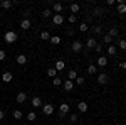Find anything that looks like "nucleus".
Here are the masks:
<instances>
[{
	"label": "nucleus",
	"mask_w": 126,
	"mask_h": 125,
	"mask_svg": "<svg viewBox=\"0 0 126 125\" xmlns=\"http://www.w3.org/2000/svg\"><path fill=\"white\" fill-rule=\"evenodd\" d=\"M78 108H79V112H81V113H86V112H87V103H86V101H79Z\"/></svg>",
	"instance_id": "14"
},
{
	"label": "nucleus",
	"mask_w": 126,
	"mask_h": 125,
	"mask_svg": "<svg viewBox=\"0 0 126 125\" xmlns=\"http://www.w3.org/2000/svg\"><path fill=\"white\" fill-rule=\"evenodd\" d=\"M116 12L119 14V15H125V14H126V3H125V0H118Z\"/></svg>",
	"instance_id": "2"
},
{
	"label": "nucleus",
	"mask_w": 126,
	"mask_h": 125,
	"mask_svg": "<svg viewBox=\"0 0 126 125\" xmlns=\"http://www.w3.org/2000/svg\"><path fill=\"white\" fill-rule=\"evenodd\" d=\"M49 41H50V42H52L54 46H57V44H61V37H59V36H52V37L49 39Z\"/></svg>",
	"instance_id": "27"
},
{
	"label": "nucleus",
	"mask_w": 126,
	"mask_h": 125,
	"mask_svg": "<svg viewBox=\"0 0 126 125\" xmlns=\"http://www.w3.org/2000/svg\"><path fill=\"white\" fill-rule=\"evenodd\" d=\"M3 117H5V112H3V110H0V120H3Z\"/></svg>",
	"instance_id": "43"
},
{
	"label": "nucleus",
	"mask_w": 126,
	"mask_h": 125,
	"mask_svg": "<svg viewBox=\"0 0 126 125\" xmlns=\"http://www.w3.org/2000/svg\"><path fill=\"white\" fill-rule=\"evenodd\" d=\"M71 48H72L74 52H81V49H82V42H81V41H74Z\"/></svg>",
	"instance_id": "9"
},
{
	"label": "nucleus",
	"mask_w": 126,
	"mask_h": 125,
	"mask_svg": "<svg viewBox=\"0 0 126 125\" xmlns=\"http://www.w3.org/2000/svg\"><path fill=\"white\" fill-rule=\"evenodd\" d=\"M76 20H78V15H74V14H71V15H69V22H71V24H74Z\"/></svg>",
	"instance_id": "39"
},
{
	"label": "nucleus",
	"mask_w": 126,
	"mask_h": 125,
	"mask_svg": "<svg viewBox=\"0 0 126 125\" xmlns=\"http://www.w3.org/2000/svg\"><path fill=\"white\" fill-rule=\"evenodd\" d=\"M84 81H86V79H84L82 76H78L76 79H74V83H76V85H79V86H82V85H84Z\"/></svg>",
	"instance_id": "31"
},
{
	"label": "nucleus",
	"mask_w": 126,
	"mask_h": 125,
	"mask_svg": "<svg viewBox=\"0 0 126 125\" xmlns=\"http://www.w3.org/2000/svg\"><path fill=\"white\" fill-rule=\"evenodd\" d=\"M108 64V58L106 56H101V58L97 59V66H101V68H104Z\"/></svg>",
	"instance_id": "19"
},
{
	"label": "nucleus",
	"mask_w": 126,
	"mask_h": 125,
	"mask_svg": "<svg viewBox=\"0 0 126 125\" xmlns=\"http://www.w3.org/2000/svg\"><path fill=\"white\" fill-rule=\"evenodd\" d=\"M14 5H17V2H10V0H2V2H0V7H2V9H10V7H14Z\"/></svg>",
	"instance_id": "6"
},
{
	"label": "nucleus",
	"mask_w": 126,
	"mask_h": 125,
	"mask_svg": "<svg viewBox=\"0 0 126 125\" xmlns=\"http://www.w3.org/2000/svg\"><path fill=\"white\" fill-rule=\"evenodd\" d=\"M69 9H71V12H72V14L76 15L79 10H81V7H79V3H71V7H69Z\"/></svg>",
	"instance_id": "22"
},
{
	"label": "nucleus",
	"mask_w": 126,
	"mask_h": 125,
	"mask_svg": "<svg viewBox=\"0 0 126 125\" xmlns=\"http://www.w3.org/2000/svg\"><path fill=\"white\" fill-rule=\"evenodd\" d=\"M97 83H99V85H108V83H109V76H108L106 73L97 75Z\"/></svg>",
	"instance_id": "4"
},
{
	"label": "nucleus",
	"mask_w": 126,
	"mask_h": 125,
	"mask_svg": "<svg viewBox=\"0 0 126 125\" xmlns=\"http://www.w3.org/2000/svg\"><path fill=\"white\" fill-rule=\"evenodd\" d=\"M62 86H64V90H66V91H72V88H74V81L66 79V81H62Z\"/></svg>",
	"instance_id": "11"
},
{
	"label": "nucleus",
	"mask_w": 126,
	"mask_h": 125,
	"mask_svg": "<svg viewBox=\"0 0 126 125\" xmlns=\"http://www.w3.org/2000/svg\"><path fill=\"white\" fill-rule=\"evenodd\" d=\"M20 27L24 30H27V29H30V20L29 19H24L22 22H20Z\"/></svg>",
	"instance_id": "18"
},
{
	"label": "nucleus",
	"mask_w": 126,
	"mask_h": 125,
	"mask_svg": "<svg viewBox=\"0 0 126 125\" xmlns=\"http://www.w3.org/2000/svg\"><path fill=\"white\" fill-rule=\"evenodd\" d=\"M40 39H42V41H47V39H50V36H49L47 30H42V32H40Z\"/></svg>",
	"instance_id": "32"
},
{
	"label": "nucleus",
	"mask_w": 126,
	"mask_h": 125,
	"mask_svg": "<svg viewBox=\"0 0 126 125\" xmlns=\"http://www.w3.org/2000/svg\"><path fill=\"white\" fill-rule=\"evenodd\" d=\"M32 106H34V108H39V106H42V100H40L39 96H34V98H32Z\"/></svg>",
	"instance_id": "13"
},
{
	"label": "nucleus",
	"mask_w": 126,
	"mask_h": 125,
	"mask_svg": "<svg viewBox=\"0 0 126 125\" xmlns=\"http://www.w3.org/2000/svg\"><path fill=\"white\" fill-rule=\"evenodd\" d=\"M78 118H79V117L76 115V113H72V115L69 117V122H71V124H76V122H78Z\"/></svg>",
	"instance_id": "34"
},
{
	"label": "nucleus",
	"mask_w": 126,
	"mask_h": 125,
	"mask_svg": "<svg viewBox=\"0 0 126 125\" xmlns=\"http://www.w3.org/2000/svg\"><path fill=\"white\" fill-rule=\"evenodd\" d=\"M50 15H52V10H49V9H46L42 12V17H50Z\"/></svg>",
	"instance_id": "37"
},
{
	"label": "nucleus",
	"mask_w": 126,
	"mask_h": 125,
	"mask_svg": "<svg viewBox=\"0 0 126 125\" xmlns=\"http://www.w3.org/2000/svg\"><path fill=\"white\" fill-rule=\"evenodd\" d=\"M64 22V15L62 14H54V17H52V24L54 25H61Z\"/></svg>",
	"instance_id": "5"
},
{
	"label": "nucleus",
	"mask_w": 126,
	"mask_h": 125,
	"mask_svg": "<svg viewBox=\"0 0 126 125\" xmlns=\"http://www.w3.org/2000/svg\"><path fill=\"white\" fill-rule=\"evenodd\" d=\"M52 83H54V86H61V85H62V79H61V78H54V81H52Z\"/></svg>",
	"instance_id": "35"
},
{
	"label": "nucleus",
	"mask_w": 126,
	"mask_h": 125,
	"mask_svg": "<svg viewBox=\"0 0 126 125\" xmlns=\"http://www.w3.org/2000/svg\"><path fill=\"white\" fill-rule=\"evenodd\" d=\"M118 48L123 49V51H126V41L125 39H118Z\"/></svg>",
	"instance_id": "26"
},
{
	"label": "nucleus",
	"mask_w": 126,
	"mask_h": 125,
	"mask_svg": "<svg viewBox=\"0 0 126 125\" xmlns=\"http://www.w3.org/2000/svg\"><path fill=\"white\" fill-rule=\"evenodd\" d=\"M94 49H96V52H101V51H103V46H101V44H97Z\"/></svg>",
	"instance_id": "41"
},
{
	"label": "nucleus",
	"mask_w": 126,
	"mask_h": 125,
	"mask_svg": "<svg viewBox=\"0 0 126 125\" xmlns=\"http://www.w3.org/2000/svg\"><path fill=\"white\" fill-rule=\"evenodd\" d=\"M56 71H62V69H64V68H66V63H64V61H61V59H59L57 63H56Z\"/></svg>",
	"instance_id": "20"
},
{
	"label": "nucleus",
	"mask_w": 126,
	"mask_h": 125,
	"mask_svg": "<svg viewBox=\"0 0 126 125\" xmlns=\"http://www.w3.org/2000/svg\"><path fill=\"white\" fill-rule=\"evenodd\" d=\"M103 42H104V44H108V46H109V44H111V42H113V37H109V36H108V34H104V36H103Z\"/></svg>",
	"instance_id": "29"
},
{
	"label": "nucleus",
	"mask_w": 126,
	"mask_h": 125,
	"mask_svg": "<svg viewBox=\"0 0 126 125\" xmlns=\"http://www.w3.org/2000/svg\"><path fill=\"white\" fill-rule=\"evenodd\" d=\"M69 113V105L67 103H62L59 106V118H64V117Z\"/></svg>",
	"instance_id": "3"
},
{
	"label": "nucleus",
	"mask_w": 126,
	"mask_h": 125,
	"mask_svg": "<svg viewBox=\"0 0 126 125\" xmlns=\"http://www.w3.org/2000/svg\"><path fill=\"white\" fill-rule=\"evenodd\" d=\"M17 37H19V36H17V32H14V30H7L5 36H3V39H5L7 44H14V42L17 41Z\"/></svg>",
	"instance_id": "1"
},
{
	"label": "nucleus",
	"mask_w": 126,
	"mask_h": 125,
	"mask_svg": "<svg viewBox=\"0 0 126 125\" xmlns=\"http://www.w3.org/2000/svg\"><path fill=\"white\" fill-rule=\"evenodd\" d=\"M12 115H14V118H15V120H20V118H22V117H24V113H22V112H20L19 108H15V110H14V113H12Z\"/></svg>",
	"instance_id": "23"
},
{
	"label": "nucleus",
	"mask_w": 126,
	"mask_h": 125,
	"mask_svg": "<svg viewBox=\"0 0 126 125\" xmlns=\"http://www.w3.org/2000/svg\"><path fill=\"white\" fill-rule=\"evenodd\" d=\"M35 118H37V115H35L34 112H29V113H27V120H29V122H34Z\"/></svg>",
	"instance_id": "33"
},
{
	"label": "nucleus",
	"mask_w": 126,
	"mask_h": 125,
	"mask_svg": "<svg viewBox=\"0 0 126 125\" xmlns=\"http://www.w3.org/2000/svg\"><path fill=\"white\" fill-rule=\"evenodd\" d=\"M62 9H64V5H62L61 2H56V3L52 5V10H54L56 14H61V12H62Z\"/></svg>",
	"instance_id": "12"
},
{
	"label": "nucleus",
	"mask_w": 126,
	"mask_h": 125,
	"mask_svg": "<svg viewBox=\"0 0 126 125\" xmlns=\"http://www.w3.org/2000/svg\"><path fill=\"white\" fill-rule=\"evenodd\" d=\"M119 68H121V69H125V71H126V61H125V63H121V64H119Z\"/></svg>",
	"instance_id": "42"
},
{
	"label": "nucleus",
	"mask_w": 126,
	"mask_h": 125,
	"mask_svg": "<svg viewBox=\"0 0 126 125\" xmlns=\"http://www.w3.org/2000/svg\"><path fill=\"white\" fill-rule=\"evenodd\" d=\"M17 63H19L20 66H24V64L27 63V56H25V54H19V56H17Z\"/></svg>",
	"instance_id": "16"
},
{
	"label": "nucleus",
	"mask_w": 126,
	"mask_h": 125,
	"mask_svg": "<svg viewBox=\"0 0 126 125\" xmlns=\"http://www.w3.org/2000/svg\"><path fill=\"white\" fill-rule=\"evenodd\" d=\"M79 29H81V32H86V30L89 29V25H87L86 22H82V24H81V27H79Z\"/></svg>",
	"instance_id": "38"
},
{
	"label": "nucleus",
	"mask_w": 126,
	"mask_h": 125,
	"mask_svg": "<svg viewBox=\"0 0 126 125\" xmlns=\"http://www.w3.org/2000/svg\"><path fill=\"white\" fill-rule=\"evenodd\" d=\"M87 73H89V75H96V73H97V68L94 66V64H89V66H87Z\"/></svg>",
	"instance_id": "25"
},
{
	"label": "nucleus",
	"mask_w": 126,
	"mask_h": 125,
	"mask_svg": "<svg viewBox=\"0 0 126 125\" xmlns=\"http://www.w3.org/2000/svg\"><path fill=\"white\" fill-rule=\"evenodd\" d=\"M12 79H14V75L9 73V71H5V73L2 75V81H3V83H10Z\"/></svg>",
	"instance_id": "10"
},
{
	"label": "nucleus",
	"mask_w": 126,
	"mask_h": 125,
	"mask_svg": "<svg viewBox=\"0 0 126 125\" xmlns=\"http://www.w3.org/2000/svg\"><path fill=\"white\" fill-rule=\"evenodd\" d=\"M47 76H50V78H56V76H57L56 68H49V69H47Z\"/></svg>",
	"instance_id": "24"
},
{
	"label": "nucleus",
	"mask_w": 126,
	"mask_h": 125,
	"mask_svg": "<svg viewBox=\"0 0 126 125\" xmlns=\"http://www.w3.org/2000/svg\"><path fill=\"white\" fill-rule=\"evenodd\" d=\"M93 14H94V15H96V17H99V15H101V14H103V9H99V7H96V9L93 10Z\"/></svg>",
	"instance_id": "36"
},
{
	"label": "nucleus",
	"mask_w": 126,
	"mask_h": 125,
	"mask_svg": "<svg viewBox=\"0 0 126 125\" xmlns=\"http://www.w3.org/2000/svg\"><path fill=\"white\" fill-rule=\"evenodd\" d=\"M86 46H87L89 49H94V48L97 46V41H96L94 37H87V39H86Z\"/></svg>",
	"instance_id": "8"
},
{
	"label": "nucleus",
	"mask_w": 126,
	"mask_h": 125,
	"mask_svg": "<svg viewBox=\"0 0 126 125\" xmlns=\"http://www.w3.org/2000/svg\"><path fill=\"white\" fill-rule=\"evenodd\" d=\"M93 32L94 34H103V25H93Z\"/></svg>",
	"instance_id": "28"
},
{
	"label": "nucleus",
	"mask_w": 126,
	"mask_h": 125,
	"mask_svg": "<svg viewBox=\"0 0 126 125\" xmlns=\"http://www.w3.org/2000/svg\"><path fill=\"white\" fill-rule=\"evenodd\" d=\"M5 56H7V54H5V51H3V49H0V61H3Z\"/></svg>",
	"instance_id": "40"
},
{
	"label": "nucleus",
	"mask_w": 126,
	"mask_h": 125,
	"mask_svg": "<svg viewBox=\"0 0 126 125\" xmlns=\"http://www.w3.org/2000/svg\"><path fill=\"white\" fill-rule=\"evenodd\" d=\"M25 100H27V93H24V91L17 93V101H19V103H24Z\"/></svg>",
	"instance_id": "17"
},
{
	"label": "nucleus",
	"mask_w": 126,
	"mask_h": 125,
	"mask_svg": "<svg viewBox=\"0 0 126 125\" xmlns=\"http://www.w3.org/2000/svg\"><path fill=\"white\" fill-rule=\"evenodd\" d=\"M76 78H78V71H76V69H71V71L67 73V79L69 81H74Z\"/></svg>",
	"instance_id": "15"
},
{
	"label": "nucleus",
	"mask_w": 126,
	"mask_h": 125,
	"mask_svg": "<svg viewBox=\"0 0 126 125\" xmlns=\"http://www.w3.org/2000/svg\"><path fill=\"white\" fill-rule=\"evenodd\" d=\"M116 54V48L114 46H108V56H114Z\"/></svg>",
	"instance_id": "30"
},
{
	"label": "nucleus",
	"mask_w": 126,
	"mask_h": 125,
	"mask_svg": "<svg viewBox=\"0 0 126 125\" xmlns=\"http://www.w3.org/2000/svg\"><path fill=\"white\" fill-rule=\"evenodd\" d=\"M118 34H119L118 27H111V29H109V32H108V36H109V37H116Z\"/></svg>",
	"instance_id": "21"
},
{
	"label": "nucleus",
	"mask_w": 126,
	"mask_h": 125,
	"mask_svg": "<svg viewBox=\"0 0 126 125\" xmlns=\"http://www.w3.org/2000/svg\"><path fill=\"white\" fill-rule=\"evenodd\" d=\"M42 110H44V113H46V115H52V113H54V106L50 105V103L42 105Z\"/></svg>",
	"instance_id": "7"
}]
</instances>
